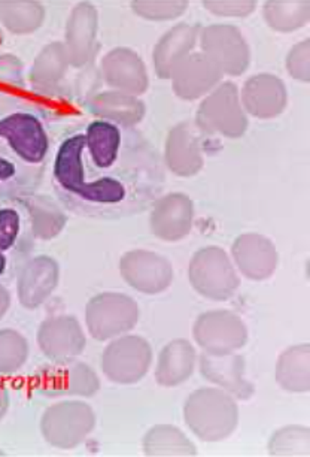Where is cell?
Masks as SVG:
<instances>
[{"label": "cell", "mask_w": 310, "mask_h": 457, "mask_svg": "<svg viewBox=\"0 0 310 457\" xmlns=\"http://www.w3.org/2000/svg\"><path fill=\"white\" fill-rule=\"evenodd\" d=\"M159 151L135 128L93 120L69 129L54 163L53 187L66 210L118 220L148 210L165 187Z\"/></svg>", "instance_id": "1"}, {"label": "cell", "mask_w": 310, "mask_h": 457, "mask_svg": "<svg viewBox=\"0 0 310 457\" xmlns=\"http://www.w3.org/2000/svg\"><path fill=\"white\" fill-rule=\"evenodd\" d=\"M50 121L45 108L0 90V199L20 201L41 187L51 150Z\"/></svg>", "instance_id": "2"}, {"label": "cell", "mask_w": 310, "mask_h": 457, "mask_svg": "<svg viewBox=\"0 0 310 457\" xmlns=\"http://www.w3.org/2000/svg\"><path fill=\"white\" fill-rule=\"evenodd\" d=\"M184 419L197 438L218 443L238 428V399L219 387H203L188 396L184 405Z\"/></svg>", "instance_id": "3"}, {"label": "cell", "mask_w": 310, "mask_h": 457, "mask_svg": "<svg viewBox=\"0 0 310 457\" xmlns=\"http://www.w3.org/2000/svg\"><path fill=\"white\" fill-rule=\"evenodd\" d=\"M194 124L209 137H243L248 129V115L236 84L221 83L212 90L199 106Z\"/></svg>", "instance_id": "4"}, {"label": "cell", "mask_w": 310, "mask_h": 457, "mask_svg": "<svg viewBox=\"0 0 310 457\" xmlns=\"http://www.w3.org/2000/svg\"><path fill=\"white\" fill-rule=\"evenodd\" d=\"M96 428V414L84 401H60L41 419L42 436L51 447L72 450L81 445Z\"/></svg>", "instance_id": "5"}, {"label": "cell", "mask_w": 310, "mask_h": 457, "mask_svg": "<svg viewBox=\"0 0 310 457\" xmlns=\"http://www.w3.org/2000/svg\"><path fill=\"white\" fill-rule=\"evenodd\" d=\"M192 288L212 301H227L241 286L236 266L221 247L200 248L188 268Z\"/></svg>", "instance_id": "6"}, {"label": "cell", "mask_w": 310, "mask_h": 457, "mask_svg": "<svg viewBox=\"0 0 310 457\" xmlns=\"http://www.w3.org/2000/svg\"><path fill=\"white\" fill-rule=\"evenodd\" d=\"M32 228L20 201L0 199V279L17 277L33 248Z\"/></svg>", "instance_id": "7"}, {"label": "cell", "mask_w": 310, "mask_h": 457, "mask_svg": "<svg viewBox=\"0 0 310 457\" xmlns=\"http://www.w3.org/2000/svg\"><path fill=\"white\" fill-rule=\"evenodd\" d=\"M139 307L124 293H99L86 307V325L93 338L110 341L126 335L137 325Z\"/></svg>", "instance_id": "8"}, {"label": "cell", "mask_w": 310, "mask_h": 457, "mask_svg": "<svg viewBox=\"0 0 310 457\" xmlns=\"http://www.w3.org/2000/svg\"><path fill=\"white\" fill-rule=\"evenodd\" d=\"M152 365V348L139 335L110 339L102 353V370L115 385H136Z\"/></svg>", "instance_id": "9"}, {"label": "cell", "mask_w": 310, "mask_h": 457, "mask_svg": "<svg viewBox=\"0 0 310 457\" xmlns=\"http://www.w3.org/2000/svg\"><path fill=\"white\" fill-rule=\"evenodd\" d=\"M35 389L45 398L84 396L92 398L101 389V379L92 366L84 361H53L44 366L35 377Z\"/></svg>", "instance_id": "10"}, {"label": "cell", "mask_w": 310, "mask_h": 457, "mask_svg": "<svg viewBox=\"0 0 310 457\" xmlns=\"http://www.w3.org/2000/svg\"><path fill=\"white\" fill-rule=\"evenodd\" d=\"M192 337L203 352L224 356L238 352L248 343V328L238 314L218 310L199 316L192 328Z\"/></svg>", "instance_id": "11"}, {"label": "cell", "mask_w": 310, "mask_h": 457, "mask_svg": "<svg viewBox=\"0 0 310 457\" xmlns=\"http://www.w3.org/2000/svg\"><path fill=\"white\" fill-rule=\"evenodd\" d=\"M201 53L209 57L223 75L239 77L251 63V51L238 28L232 24H210L200 29Z\"/></svg>", "instance_id": "12"}, {"label": "cell", "mask_w": 310, "mask_h": 457, "mask_svg": "<svg viewBox=\"0 0 310 457\" xmlns=\"http://www.w3.org/2000/svg\"><path fill=\"white\" fill-rule=\"evenodd\" d=\"M119 274L136 292L159 295L174 281V268L165 256L150 250L124 253L119 261Z\"/></svg>", "instance_id": "13"}, {"label": "cell", "mask_w": 310, "mask_h": 457, "mask_svg": "<svg viewBox=\"0 0 310 457\" xmlns=\"http://www.w3.org/2000/svg\"><path fill=\"white\" fill-rule=\"evenodd\" d=\"M192 224L194 204L185 193H167L151 205V232L161 241L178 243L192 234Z\"/></svg>", "instance_id": "14"}, {"label": "cell", "mask_w": 310, "mask_h": 457, "mask_svg": "<svg viewBox=\"0 0 310 457\" xmlns=\"http://www.w3.org/2000/svg\"><path fill=\"white\" fill-rule=\"evenodd\" d=\"M37 344L51 361L77 359L87 345L83 326L72 316H54L42 321L37 330Z\"/></svg>", "instance_id": "15"}, {"label": "cell", "mask_w": 310, "mask_h": 457, "mask_svg": "<svg viewBox=\"0 0 310 457\" xmlns=\"http://www.w3.org/2000/svg\"><path fill=\"white\" fill-rule=\"evenodd\" d=\"M165 165L178 177L199 174L205 165L203 133L192 121L176 124L166 139Z\"/></svg>", "instance_id": "16"}, {"label": "cell", "mask_w": 310, "mask_h": 457, "mask_svg": "<svg viewBox=\"0 0 310 457\" xmlns=\"http://www.w3.org/2000/svg\"><path fill=\"white\" fill-rule=\"evenodd\" d=\"M102 77L112 90L141 96L148 90L150 79L145 63L136 51L118 46L102 60Z\"/></svg>", "instance_id": "17"}, {"label": "cell", "mask_w": 310, "mask_h": 457, "mask_svg": "<svg viewBox=\"0 0 310 457\" xmlns=\"http://www.w3.org/2000/svg\"><path fill=\"white\" fill-rule=\"evenodd\" d=\"M59 281L60 266L53 257H33L17 272L20 303L28 310H37L50 299Z\"/></svg>", "instance_id": "18"}, {"label": "cell", "mask_w": 310, "mask_h": 457, "mask_svg": "<svg viewBox=\"0 0 310 457\" xmlns=\"http://www.w3.org/2000/svg\"><path fill=\"white\" fill-rule=\"evenodd\" d=\"M218 66L203 53H192L176 66L172 73V87L184 101H197L208 96L223 79Z\"/></svg>", "instance_id": "19"}, {"label": "cell", "mask_w": 310, "mask_h": 457, "mask_svg": "<svg viewBox=\"0 0 310 457\" xmlns=\"http://www.w3.org/2000/svg\"><path fill=\"white\" fill-rule=\"evenodd\" d=\"M99 14L96 6L88 2L75 5L64 35V48L68 51L69 63L73 68H84L92 62L96 48Z\"/></svg>", "instance_id": "20"}, {"label": "cell", "mask_w": 310, "mask_h": 457, "mask_svg": "<svg viewBox=\"0 0 310 457\" xmlns=\"http://www.w3.org/2000/svg\"><path fill=\"white\" fill-rule=\"evenodd\" d=\"M232 265L254 281H265L278 268V250L260 234H243L232 245Z\"/></svg>", "instance_id": "21"}, {"label": "cell", "mask_w": 310, "mask_h": 457, "mask_svg": "<svg viewBox=\"0 0 310 457\" xmlns=\"http://www.w3.org/2000/svg\"><path fill=\"white\" fill-rule=\"evenodd\" d=\"M241 102L247 114L261 120L274 119L287 108V87L272 73H258L243 86Z\"/></svg>", "instance_id": "22"}, {"label": "cell", "mask_w": 310, "mask_h": 457, "mask_svg": "<svg viewBox=\"0 0 310 457\" xmlns=\"http://www.w3.org/2000/svg\"><path fill=\"white\" fill-rule=\"evenodd\" d=\"M200 372L208 381L232 395L234 399L247 401L254 395V386L245 378V361L234 353L224 356L203 353L200 357Z\"/></svg>", "instance_id": "23"}, {"label": "cell", "mask_w": 310, "mask_h": 457, "mask_svg": "<svg viewBox=\"0 0 310 457\" xmlns=\"http://www.w3.org/2000/svg\"><path fill=\"white\" fill-rule=\"evenodd\" d=\"M199 35V26L183 23L170 29L160 37L152 53V63L159 79H170L176 66L192 54Z\"/></svg>", "instance_id": "24"}, {"label": "cell", "mask_w": 310, "mask_h": 457, "mask_svg": "<svg viewBox=\"0 0 310 457\" xmlns=\"http://www.w3.org/2000/svg\"><path fill=\"white\" fill-rule=\"evenodd\" d=\"M68 51L63 42H51L42 48L30 69V84L41 96H54L59 93L60 84L68 73Z\"/></svg>", "instance_id": "25"}, {"label": "cell", "mask_w": 310, "mask_h": 457, "mask_svg": "<svg viewBox=\"0 0 310 457\" xmlns=\"http://www.w3.org/2000/svg\"><path fill=\"white\" fill-rule=\"evenodd\" d=\"M87 108L97 120H105L110 123L124 128H135L141 123L146 114L143 101L127 93L110 90L99 93L88 101Z\"/></svg>", "instance_id": "26"}, {"label": "cell", "mask_w": 310, "mask_h": 457, "mask_svg": "<svg viewBox=\"0 0 310 457\" xmlns=\"http://www.w3.org/2000/svg\"><path fill=\"white\" fill-rule=\"evenodd\" d=\"M196 348L188 339H174L163 347L157 366L155 379L163 387H176L192 377L196 368Z\"/></svg>", "instance_id": "27"}, {"label": "cell", "mask_w": 310, "mask_h": 457, "mask_svg": "<svg viewBox=\"0 0 310 457\" xmlns=\"http://www.w3.org/2000/svg\"><path fill=\"white\" fill-rule=\"evenodd\" d=\"M20 202L28 212L35 238L51 241L63 232L64 226L68 223V215L64 214L63 208L51 197L35 193L32 196L20 199Z\"/></svg>", "instance_id": "28"}, {"label": "cell", "mask_w": 310, "mask_h": 457, "mask_svg": "<svg viewBox=\"0 0 310 457\" xmlns=\"http://www.w3.org/2000/svg\"><path fill=\"white\" fill-rule=\"evenodd\" d=\"M276 381L287 392L306 394L310 390V345L287 348L276 363Z\"/></svg>", "instance_id": "29"}, {"label": "cell", "mask_w": 310, "mask_h": 457, "mask_svg": "<svg viewBox=\"0 0 310 457\" xmlns=\"http://www.w3.org/2000/svg\"><path fill=\"white\" fill-rule=\"evenodd\" d=\"M142 448L146 456H196L197 448L176 426L157 425L143 436Z\"/></svg>", "instance_id": "30"}, {"label": "cell", "mask_w": 310, "mask_h": 457, "mask_svg": "<svg viewBox=\"0 0 310 457\" xmlns=\"http://www.w3.org/2000/svg\"><path fill=\"white\" fill-rule=\"evenodd\" d=\"M45 20V8L37 2H0V24L15 35L37 32Z\"/></svg>", "instance_id": "31"}, {"label": "cell", "mask_w": 310, "mask_h": 457, "mask_svg": "<svg viewBox=\"0 0 310 457\" xmlns=\"http://www.w3.org/2000/svg\"><path fill=\"white\" fill-rule=\"evenodd\" d=\"M265 19L278 32H294L309 23L310 2H269Z\"/></svg>", "instance_id": "32"}, {"label": "cell", "mask_w": 310, "mask_h": 457, "mask_svg": "<svg viewBox=\"0 0 310 457\" xmlns=\"http://www.w3.org/2000/svg\"><path fill=\"white\" fill-rule=\"evenodd\" d=\"M29 357V343L14 329H0V375L19 372Z\"/></svg>", "instance_id": "33"}, {"label": "cell", "mask_w": 310, "mask_h": 457, "mask_svg": "<svg viewBox=\"0 0 310 457\" xmlns=\"http://www.w3.org/2000/svg\"><path fill=\"white\" fill-rule=\"evenodd\" d=\"M270 454L307 456L310 453V430L306 426H285L276 430L269 443Z\"/></svg>", "instance_id": "34"}, {"label": "cell", "mask_w": 310, "mask_h": 457, "mask_svg": "<svg viewBox=\"0 0 310 457\" xmlns=\"http://www.w3.org/2000/svg\"><path fill=\"white\" fill-rule=\"evenodd\" d=\"M187 2H133L132 10L151 21L175 20L187 11Z\"/></svg>", "instance_id": "35"}, {"label": "cell", "mask_w": 310, "mask_h": 457, "mask_svg": "<svg viewBox=\"0 0 310 457\" xmlns=\"http://www.w3.org/2000/svg\"><path fill=\"white\" fill-rule=\"evenodd\" d=\"M288 72L292 79L309 83L310 81V42L309 39L292 46L287 62H285Z\"/></svg>", "instance_id": "36"}, {"label": "cell", "mask_w": 310, "mask_h": 457, "mask_svg": "<svg viewBox=\"0 0 310 457\" xmlns=\"http://www.w3.org/2000/svg\"><path fill=\"white\" fill-rule=\"evenodd\" d=\"M0 87H24V66L17 55L0 54Z\"/></svg>", "instance_id": "37"}, {"label": "cell", "mask_w": 310, "mask_h": 457, "mask_svg": "<svg viewBox=\"0 0 310 457\" xmlns=\"http://www.w3.org/2000/svg\"><path fill=\"white\" fill-rule=\"evenodd\" d=\"M256 2H205L206 10L219 17L243 19L256 10Z\"/></svg>", "instance_id": "38"}, {"label": "cell", "mask_w": 310, "mask_h": 457, "mask_svg": "<svg viewBox=\"0 0 310 457\" xmlns=\"http://www.w3.org/2000/svg\"><path fill=\"white\" fill-rule=\"evenodd\" d=\"M11 307V295L8 288L0 284V320L6 316V312Z\"/></svg>", "instance_id": "39"}, {"label": "cell", "mask_w": 310, "mask_h": 457, "mask_svg": "<svg viewBox=\"0 0 310 457\" xmlns=\"http://www.w3.org/2000/svg\"><path fill=\"white\" fill-rule=\"evenodd\" d=\"M8 408H10V394L4 386L0 385V420L5 417Z\"/></svg>", "instance_id": "40"}, {"label": "cell", "mask_w": 310, "mask_h": 457, "mask_svg": "<svg viewBox=\"0 0 310 457\" xmlns=\"http://www.w3.org/2000/svg\"><path fill=\"white\" fill-rule=\"evenodd\" d=\"M2 42H4V33H2V29H0V46H2Z\"/></svg>", "instance_id": "41"}, {"label": "cell", "mask_w": 310, "mask_h": 457, "mask_svg": "<svg viewBox=\"0 0 310 457\" xmlns=\"http://www.w3.org/2000/svg\"><path fill=\"white\" fill-rule=\"evenodd\" d=\"M4 454H5V453L2 452V448H0V456H4Z\"/></svg>", "instance_id": "42"}]
</instances>
